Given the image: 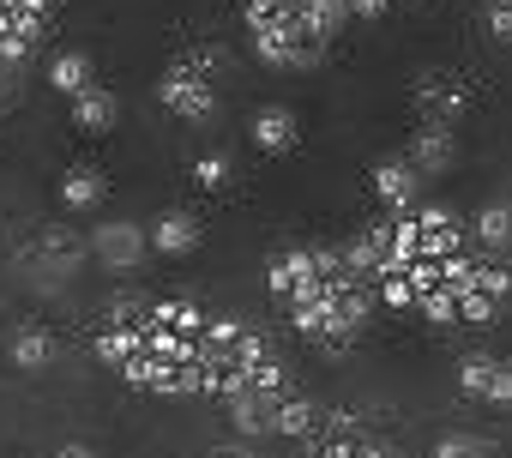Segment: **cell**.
<instances>
[{
  "label": "cell",
  "mask_w": 512,
  "mask_h": 458,
  "mask_svg": "<svg viewBox=\"0 0 512 458\" xmlns=\"http://www.w3.org/2000/svg\"><path fill=\"white\" fill-rule=\"evenodd\" d=\"M49 85H55L67 103H73L79 91H91V85H97V67H91V55H85V49H61V55L49 61Z\"/></svg>",
  "instance_id": "5bb4252c"
},
{
  "label": "cell",
  "mask_w": 512,
  "mask_h": 458,
  "mask_svg": "<svg viewBox=\"0 0 512 458\" xmlns=\"http://www.w3.org/2000/svg\"><path fill=\"white\" fill-rule=\"evenodd\" d=\"M187 175H193V187H205V193H223L235 169H229V157H223V151H199V157L187 163Z\"/></svg>",
  "instance_id": "d6986e66"
},
{
  "label": "cell",
  "mask_w": 512,
  "mask_h": 458,
  "mask_svg": "<svg viewBox=\"0 0 512 458\" xmlns=\"http://www.w3.org/2000/svg\"><path fill=\"white\" fill-rule=\"evenodd\" d=\"M145 254H151V223H127V217L91 223V260L103 272H139Z\"/></svg>",
  "instance_id": "7a4b0ae2"
},
{
  "label": "cell",
  "mask_w": 512,
  "mask_h": 458,
  "mask_svg": "<svg viewBox=\"0 0 512 458\" xmlns=\"http://www.w3.org/2000/svg\"><path fill=\"white\" fill-rule=\"evenodd\" d=\"M458 392L476 398V404L506 410L512 404V362H500V356H464L458 362Z\"/></svg>",
  "instance_id": "3957f363"
},
{
  "label": "cell",
  "mask_w": 512,
  "mask_h": 458,
  "mask_svg": "<svg viewBox=\"0 0 512 458\" xmlns=\"http://www.w3.org/2000/svg\"><path fill=\"white\" fill-rule=\"evenodd\" d=\"M199 217L193 211H157L151 217V254H163V260H187L193 248H199Z\"/></svg>",
  "instance_id": "30bf717a"
},
{
  "label": "cell",
  "mask_w": 512,
  "mask_h": 458,
  "mask_svg": "<svg viewBox=\"0 0 512 458\" xmlns=\"http://www.w3.org/2000/svg\"><path fill=\"white\" fill-rule=\"evenodd\" d=\"M434 458H494V446L476 440V434H440L434 440Z\"/></svg>",
  "instance_id": "cb8c5ba5"
},
{
  "label": "cell",
  "mask_w": 512,
  "mask_h": 458,
  "mask_svg": "<svg viewBox=\"0 0 512 458\" xmlns=\"http://www.w3.org/2000/svg\"><path fill=\"white\" fill-rule=\"evenodd\" d=\"M211 458H253L247 446H223V452H211Z\"/></svg>",
  "instance_id": "f1b7e54d"
},
{
  "label": "cell",
  "mask_w": 512,
  "mask_h": 458,
  "mask_svg": "<svg viewBox=\"0 0 512 458\" xmlns=\"http://www.w3.org/2000/svg\"><path fill=\"white\" fill-rule=\"evenodd\" d=\"M55 458H97V452H91V446H85V440H67V446H61V452H55Z\"/></svg>",
  "instance_id": "83f0119b"
},
{
  "label": "cell",
  "mask_w": 512,
  "mask_h": 458,
  "mask_svg": "<svg viewBox=\"0 0 512 458\" xmlns=\"http://www.w3.org/2000/svg\"><path fill=\"white\" fill-rule=\"evenodd\" d=\"M115 115H121V103H115V91H103V85H91V91L73 97V127H79V133H115Z\"/></svg>",
  "instance_id": "9a60e30c"
},
{
  "label": "cell",
  "mask_w": 512,
  "mask_h": 458,
  "mask_svg": "<svg viewBox=\"0 0 512 458\" xmlns=\"http://www.w3.org/2000/svg\"><path fill=\"white\" fill-rule=\"evenodd\" d=\"M416 109H422V121H452L458 127V115L470 109V85L458 73H422L416 79Z\"/></svg>",
  "instance_id": "5b68a950"
},
{
  "label": "cell",
  "mask_w": 512,
  "mask_h": 458,
  "mask_svg": "<svg viewBox=\"0 0 512 458\" xmlns=\"http://www.w3.org/2000/svg\"><path fill=\"white\" fill-rule=\"evenodd\" d=\"M428 181L434 175H446L452 163H458V133H452V121H422L416 133H410V151H404Z\"/></svg>",
  "instance_id": "52a82bcc"
},
{
  "label": "cell",
  "mask_w": 512,
  "mask_h": 458,
  "mask_svg": "<svg viewBox=\"0 0 512 458\" xmlns=\"http://www.w3.org/2000/svg\"><path fill=\"white\" fill-rule=\"evenodd\" d=\"M103 193H109L103 169H85V163H73V169L61 175V205H67V211H97V205H103Z\"/></svg>",
  "instance_id": "2e32d148"
},
{
  "label": "cell",
  "mask_w": 512,
  "mask_h": 458,
  "mask_svg": "<svg viewBox=\"0 0 512 458\" xmlns=\"http://www.w3.org/2000/svg\"><path fill=\"white\" fill-rule=\"evenodd\" d=\"M0 7H13V13H19V0H0Z\"/></svg>",
  "instance_id": "4dcf8cb0"
},
{
  "label": "cell",
  "mask_w": 512,
  "mask_h": 458,
  "mask_svg": "<svg viewBox=\"0 0 512 458\" xmlns=\"http://www.w3.org/2000/svg\"><path fill=\"white\" fill-rule=\"evenodd\" d=\"M157 103H163L175 121H187V127H211L217 109H223L217 79H211L205 67H193L187 55H175V61L163 67V79H157Z\"/></svg>",
  "instance_id": "6da1fadb"
},
{
  "label": "cell",
  "mask_w": 512,
  "mask_h": 458,
  "mask_svg": "<svg viewBox=\"0 0 512 458\" xmlns=\"http://www.w3.org/2000/svg\"><path fill=\"white\" fill-rule=\"evenodd\" d=\"M416 314H422V320H434V326H458V290H446V284H440V290H428Z\"/></svg>",
  "instance_id": "7402d4cb"
},
{
  "label": "cell",
  "mask_w": 512,
  "mask_h": 458,
  "mask_svg": "<svg viewBox=\"0 0 512 458\" xmlns=\"http://www.w3.org/2000/svg\"><path fill=\"white\" fill-rule=\"evenodd\" d=\"M488 31H494V43L512 49V0H488Z\"/></svg>",
  "instance_id": "d4e9b609"
},
{
  "label": "cell",
  "mask_w": 512,
  "mask_h": 458,
  "mask_svg": "<svg viewBox=\"0 0 512 458\" xmlns=\"http://www.w3.org/2000/svg\"><path fill=\"white\" fill-rule=\"evenodd\" d=\"M470 236H476V248L506 254V248H512V199H488V205L470 217Z\"/></svg>",
  "instance_id": "4fadbf2b"
},
{
  "label": "cell",
  "mask_w": 512,
  "mask_h": 458,
  "mask_svg": "<svg viewBox=\"0 0 512 458\" xmlns=\"http://www.w3.org/2000/svg\"><path fill=\"white\" fill-rule=\"evenodd\" d=\"M7 356H13V368L43 374V368H55L61 344H55V332H49V326H19V332H13V344H7Z\"/></svg>",
  "instance_id": "7c38bea8"
},
{
  "label": "cell",
  "mask_w": 512,
  "mask_h": 458,
  "mask_svg": "<svg viewBox=\"0 0 512 458\" xmlns=\"http://www.w3.org/2000/svg\"><path fill=\"white\" fill-rule=\"evenodd\" d=\"M151 320H163V326H175V332H187V338H199L211 314H205L199 302H187V296H157V302H151Z\"/></svg>",
  "instance_id": "e0dca14e"
},
{
  "label": "cell",
  "mask_w": 512,
  "mask_h": 458,
  "mask_svg": "<svg viewBox=\"0 0 512 458\" xmlns=\"http://www.w3.org/2000/svg\"><path fill=\"white\" fill-rule=\"evenodd\" d=\"M422 302V290L410 284V272H386L380 278V308H398V314H410Z\"/></svg>",
  "instance_id": "ffe728a7"
},
{
  "label": "cell",
  "mask_w": 512,
  "mask_h": 458,
  "mask_svg": "<svg viewBox=\"0 0 512 458\" xmlns=\"http://www.w3.org/2000/svg\"><path fill=\"white\" fill-rule=\"evenodd\" d=\"M494 314H500V302H494L488 290H464V296H458V326H488Z\"/></svg>",
  "instance_id": "603a6c76"
},
{
  "label": "cell",
  "mask_w": 512,
  "mask_h": 458,
  "mask_svg": "<svg viewBox=\"0 0 512 458\" xmlns=\"http://www.w3.org/2000/svg\"><path fill=\"white\" fill-rule=\"evenodd\" d=\"M368 458H398V452H392V446H374V440H368Z\"/></svg>",
  "instance_id": "f546056e"
},
{
  "label": "cell",
  "mask_w": 512,
  "mask_h": 458,
  "mask_svg": "<svg viewBox=\"0 0 512 458\" xmlns=\"http://www.w3.org/2000/svg\"><path fill=\"white\" fill-rule=\"evenodd\" d=\"M392 7H398V0H350V13H356V19H386Z\"/></svg>",
  "instance_id": "4316f807"
},
{
  "label": "cell",
  "mask_w": 512,
  "mask_h": 458,
  "mask_svg": "<svg viewBox=\"0 0 512 458\" xmlns=\"http://www.w3.org/2000/svg\"><path fill=\"white\" fill-rule=\"evenodd\" d=\"M223 410H229V428H235L241 440H272V434H278V398H272V392H253V386H247V392H235Z\"/></svg>",
  "instance_id": "9c48e42d"
},
{
  "label": "cell",
  "mask_w": 512,
  "mask_h": 458,
  "mask_svg": "<svg viewBox=\"0 0 512 458\" xmlns=\"http://www.w3.org/2000/svg\"><path fill=\"white\" fill-rule=\"evenodd\" d=\"M247 139H253V151L284 157V151H296V145H302V121H296V109H284V103H266L260 115L247 121Z\"/></svg>",
  "instance_id": "ba28073f"
},
{
  "label": "cell",
  "mask_w": 512,
  "mask_h": 458,
  "mask_svg": "<svg viewBox=\"0 0 512 458\" xmlns=\"http://www.w3.org/2000/svg\"><path fill=\"white\" fill-rule=\"evenodd\" d=\"M308 278H320V266H314V242H308V248H284V254L272 260V272H266V284H272L278 302H296V290H302Z\"/></svg>",
  "instance_id": "8fae6325"
},
{
  "label": "cell",
  "mask_w": 512,
  "mask_h": 458,
  "mask_svg": "<svg viewBox=\"0 0 512 458\" xmlns=\"http://www.w3.org/2000/svg\"><path fill=\"white\" fill-rule=\"evenodd\" d=\"M37 260H43L49 278H73L91 260V236H79L73 223H43L37 229Z\"/></svg>",
  "instance_id": "277c9868"
},
{
  "label": "cell",
  "mask_w": 512,
  "mask_h": 458,
  "mask_svg": "<svg viewBox=\"0 0 512 458\" xmlns=\"http://www.w3.org/2000/svg\"><path fill=\"white\" fill-rule=\"evenodd\" d=\"M422 169L410 163V157H380L374 163V193H380V205L386 211H416L422 205Z\"/></svg>",
  "instance_id": "8992f818"
},
{
  "label": "cell",
  "mask_w": 512,
  "mask_h": 458,
  "mask_svg": "<svg viewBox=\"0 0 512 458\" xmlns=\"http://www.w3.org/2000/svg\"><path fill=\"white\" fill-rule=\"evenodd\" d=\"M187 61H193V67H205V73H211V79H217V73H223V67H229V55H223V49H217V43H193V49H187Z\"/></svg>",
  "instance_id": "484cf974"
},
{
  "label": "cell",
  "mask_w": 512,
  "mask_h": 458,
  "mask_svg": "<svg viewBox=\"0 0 512 458\" xmlns=\"http://www.w3.org/2000/svg\"><path fill=\"white\" fill-rule=\"evenodd\" d=\"M476 290H488L494 302H506V296H512V266H506L500 254H488V260H476Z\"/></svg>",
  "instance_id": "44dd1931"
},
{
  "label": "cell",
  "mask_w": 512,
  "mask_h": 458,
  "mask_svg": "<svg viewBox=\"0 0 512 458\" xmlns=\"http://www.w3.org/2000/svg\"><path fill=\"white\" fill-rule=\"evenodd\" d=\"M320 416H326V410H320L314 398H302V392H284V398H278V434H314Z\"/></svg>",
  "instance_id": "ac0fdd59"
}]
</instances>
